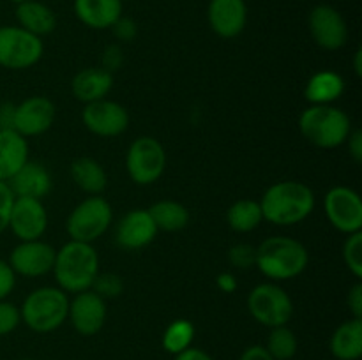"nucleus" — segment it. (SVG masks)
<instances>
[{
  "label": "nucleus",
  "mask_w": 362,
  "mask_h": 360,
  "mask_svg": "<svg viewBox=\"0 0 362 360\" xmlns=\"http://www.w3.org/2000/svg\"><path fill=\"white\" fill-rule=\"evenodd\" d=\"M7 228L20 242L41 239L48 228V212L42 200L14 196Z\"/></svg>",
  "instance_id": "13"
},
{
  "label": "nucleus",
  "mask_w": 362,
  "mask_h": 360,
  "mask_svg": "<svg viewBox=\"0 0 362 360\" xmlns=\"http://www.w3.org/2000/svg\"><path fill=\"white\" fill-rule=\"evenodd\" d=\"M324 210L327 221L338 232L350 235L362 229V200L356 189L336 186L325 193Z\"/></svg>",
  "instance_id": "10"
},
{
  "label": "nucleus",
  "mask_w": 362,
  "mask_h": 360,
  "mask_svg": "<svg viewBox=\"0 0 362 360\" xmlns=\"http://www.w3.org/2000/svg\"><path fill=\"white\" fill-rule=\"evenodd\" d=\"M57 109L52 99L45 95H32L16 104L14 131L23 138L41 136L55 122Z\"/></svg>",
  "instance_id": "16"
},
{
  "label": "nucleus",
  "mask_w": 362,
  "mask_h": 360,
  "mask_svg": "<svg viewBox=\"0 0 362 360\" xmlns=\"http://www.w3.org/2000/svg\"><path fill=\"white\" fill-rule=\"evenodd\" d=\"M71 179H73L74 186L80 187L83 193L90 194V196H98V194L105 193L106 186H108V175H106L105 168L99 161L94 157H78L71 162Z\"/></svg>",
  "instance_id": "26"
},
{
  "label": "nucleus",
  "mask_w": 362,
  "mask_h": 360,
  "mask_svg": "<svg viewBox=\"0 0 362 360\" xmlns=\"http://www.w3.org/2000/svg\"><path fill=\"white\" fill-rule=\"evenodd\" d=\"M45 53L42 39L18 25H0V67L25 71L34 67Z\"/></svg>",
  "instance_id": "8"
},
{
  "label": "nucleus",
  "mask_w": 362,
  "mask_h": 360,
  "mask_svg": "<svg viewBox=\"0 0 362 360\" xmlns=\"http://www.w3.org/2000/svg\"><path fill=\"white\" fill-rule=\"evenodd\" d=\"M216 286L225 293H233L237 289V279L232 272H221L216 275Z\"/></svg>",
  "instance_id": "43"
},
{
  "label": "nucleus",
  "mask_w": 362,
  "mask_h": 360,
  "mask_svg": "<svg viewBox=\"0 0 362 360\" xmlns=\"http://www.w3.org/2000/svg\"><path fill=\"white\" fill-rule=\"evenodd\" d=\"M260 208L264 221L274 226H293L306 221L315 210V193L299 180L276 182L262 194Z\"/></svg>",
  "instance_id": "1"
},
{
  "label": "nucleus",
  "mask_w": 362,
  "mask_h": 360,
  "mask_svg": "<svg viewBox=\"0 0 362 360\" xmlns=\"http://www.w3.org/2000/svg\"><path fill=\"white\" fill-rule=\"evenodd\" d=\"M14 112H16V104H13V102L0 104V129L14 131Z\"/></svg>",
  "instance_id": "41"
},
{
  "label": "nucleus",
  "mask_w": 362,
  "mask_h": 360,
  "mask_svg": "<svg viewBox=\"0 0 362 360\" xmlns=\"http://www.w3.org/2000/svg\"><path fill=\"white\" fill-rule=\"evenodd\" d=\"M343 261L356 279L362 277V232L350 233L343 242Z\"/></svg>",
  "instance_id": "31"
},
{
  "label": "nucleus",
  "mask_w": 362,
  "mask_h": 360,
  "mask_svg": "<svg viewBox=\"0 0 362 360\" xmlns=\"http://www.w3.org/2000/svg\"><path fill=\"white\" fill-rule=\"evenodd\" d=\"M9 2H14V4H20V2H25V0H9Z\"/></svg>",
  "instance_id": "46"
},
{
  "label": "nucleus",
  "mask_w": 362,
  "mask_h": 360,
  "mask_svg": "<svg viewBox=\"0 0 362 360\" xmlns=\"http://www.w3.org/2000/svg\"><path fill=\"white\" fill-rule=\"evenodd\" d=\"M55 253L48 242L39 240H27L20 242L9 254L7 263L14 270L16 275L23 277H41V275L49 274L55 263Z\"/></svg>",
  "instance_id": "15"
},
{
  "label": "nucleus",
  "mask_w": 362,
  "mask_h": 360,
  "mask_svg": "<svg viewBox=\"0 0 362 360\" xmlns=\"http://www.w3.org/2000/svg\"><path fill=\"white\" fill-rule=\"evenodd\" d=\"M21 360H35V359H21Z\"/></svg>",
  "instance_id": "47"
},
{
  "label": "nucleus",
  "mask_w": 362,
  "mask_h": 360,
  "mask_svg": "<svg viewBox=\"0 0 362 360\" xmlns=\"http://www.w3.org/2000/svg\"><path fill=\"white\" fill-rule=\"evenodd\" d=\"M308 263L306 246L292 236H269L257 247L255 267L272 282L299 277Z\"/></svg>",
  "instance_id": "2"
},
{
  "label": "nucleus",
  "mask_w": 362,
  "mask_h": 360,
  "mask_svg": "<svg viewBox=\"0 0 362 360\" xmlns=\"http://www.w3.org/2000/svg\"><path fill=\"white\" fill-rule=\"evenodd\" d=\"M20 323V307L14 306L13 302H7V300H0V337L16 330Z\"/></svg>",
  "instance_id": "33"
},
{
  "label": "nucleus",
  "mask_w": 362,
  "mask_h": 360,
  "mask_svg": "<svg viewBox=\"0 0 362 360\" xmlns=\"http://www.w3.org/2000/svg\"><path fill=\"white\" fill-rule=\"evenodd\" d=\"M226 222L237 233H250L264 222L260 203L257 200H239L230 205Z\"/></svg>",
  "instance_id": "28"
},
{
  "label": "nucleus",
  "mask_w": 362,
  "mask_h": 360,
  "mask_svg": "<svg viewBox=\"0 0 362 360\" xmlns=\"http://www.w3.org/2000/svg\"><path fill=\"white\" fill-rule=\"evenodd\" d=\"M106 318H108L106 300L92 289L76 293L73 300H69L67 320L80 335L90 337V335L99 334L105 327Z\"/></svg>",
  "instance_id": "14"
},
{
  "label": "nucleus",
  "mask_w": 362,
  "mask_h": 360,
  "mask_svg": "<svg viewBox=\"0 0 362 360\" xmlns=\"http://www.w3.org/2000/svg\"><path fill=\"white\" fill-rule=\"evenodd\" d=\"M74 16L92 30H108L122 16V0H73Z\"/></svg>",
  "instance_id": "20"
},
{
  "label": "nucleus",
  "mask_w": 362,
  "mask_h": 360,
  "mask_svg": "<svg viewBox=\"0 0 362 360\" xmlns=\"http://www.w3.org/2000/svg\"><path fill=\"white\" fill-rule=\"evenodd\" d=\"M14 194L9 189L6 182H0V235L7 229L9 226V214L11 207H13Z\"/></svg>",
  "instance_id": "36"
},
{
  "label": "nucleus",
  "mask_w": 362,
  "mask_h": 360,
  "mask_svg": "<svg viewBox=\"0 0 362 360\" xmlns=\"http://www.w3.org/2000/svg\"><path fill=\"white\" fill-rule=\"evenodd\" d=\"M126 169L138 186L158 182L166 169V150L161 141L152 136L136 138L127 148Z\"/></svg>",
  "instance_id": "9"
},
{
  "label": "nucleus",
  "mask_w": 362,
  "mask_h": 360,
  "mask_svg": "<svg viewBox=\"0 0 362 360\" xmlns=\"http://www.w3.org/2000/svg\"><path fill=\"white\" fill-rule=\"evenodd\" d=\"M16 16L18 27L37 37L49 35L57 28V14L49 6L39 0H25V2L16 4Z\"/></svg>",
  "instance_id": "22"
},
{
  "label": "nucleus",
  "mask_w": 362,
  "mask_h": 360,
  "mask_svg": "<svg viewBox=\"0 0 362 360\" xmlns=\"http://www.w3.org/2000/svg\"><path fill=\"white\" fill-rule=\"evenodd\" d=\"M345 92V80L334 71H318L304 87V99L310 104H332Z\"/></svg>",
  "instance_id": "25"
},
{
  "label": "nucleus",
  "mask_w": 362,
  "mask_h": 360,
  "mask_svg": "<svg viewBox=\"0 0 362 360\" xmlns=\"http://www.w3.org/2000/svg\"><path fill=\"white\" fill-rule=\"evenodd\" d=\"M299 131L306 141L324 150L345 145L352 133V120L334 104H310L299 116Z\"/></svg>",
  "instance_id": "4"
},
{
  "label": "nucleus",
  "mask_w": 362,
  "mask_h": 360,
  "mask_svg": "<svg viewBox=\"0 0 362 360\" xmlns=\"http://www.w3.org/2000/svg\"><path fill=\"white\" fill-rule=\"evenodd\" d=\"M239 360H274V359L269 355L267 349H265L264 346L253 344V346H247V348L244 349L243 355L239 356Z\"/></svg>",
  "instance_id": "42"
},
{
  "label": "nucleus",
  "mask_w": 362,
  "mask_h": 360,
  "mask_svg": "<svg viewBox=\"0 0 362 360\" xmlns=\"http://www.w3.org/2000/svg\"><path fill=\"white\" fill-rule=\"evenodd\" d=\"M194 339V325L189 320H173L168 327L163 332V348L170 353V355H179L184 349L191 348Z\"/></svg>",
  "instance_id": "30"
},
{
  "label": "nucleus",
  "mask_w": 362,
  "mask_h": 360,
  "mask_svg": "<svg viewBox=\"0 0 362 360\" xmlns=\"http://www.w3.org/2000/svg\"><path fill=\"white\" fill-rule=\"evenodd\" d=\"M346 306H349L352 318H362V284L357 281L346 293Z\"/></svg>",
  "instance_id": "39"
},
{
  "label": "nucleus",
  "mask_w": 362,
  "mask_h": 360,
  "mask_svg": "<svg viewBox=\"0 0 362 360\" xmlns=\"http://www.w3.org/2000/svg\"><path fill=\"white\" fill-rule=\"evenodd\" d=\"M27 161V138L13 129H0V182H9L11 176Z\"/></svg>",
  "instance_id": "23"
},
{
  "label": "nucleus",
  "mask_w": 362,
  "mask_h": 360,
  "mask_svg": "<svg viewBox=\"0 0 362 360\" xmlns=\"http://www.w3.org/2000/svg\"><path fill=\"white\" fill-rule=\"evenodd\" d=\"M53 275L66 293H81L92 288L99 274V254L92 244L69 240L55 253Z\"/></svg>",
  "instance_id": "3"
},
{
  "label": "nucleus",
  "mask_w": 362,
  "mask_h": 360,
  "mask_svg": "<svg viewBox=\"0 0 362 360\" xmlns=\"http://www.w3.org/2000/svg\"><path fill=\"white\" fill-rule=\"evenodd\" d=\"M124 62V55H122V49H120L119 44H110L106 46L105 52H103L101 56V67L108 73L113 74V71L119 69Z\"/></svg>",
  "instance_id": "38"
},
{
  "label": "nucleus",
  "mask_w": 362,
  "mask_h": 360,
  "mask_svg": "<svg viewBox=\"0 0 362 360\" xmlns=\"http://www.w3.org/2000/svg\"><path fill=\"white\" fill-rule=\"evenodd\" d=\"M329 349L336 360H359L362 356V318L343 321L332 332Z\"/></svg>",
  "instance_id": "24"
},
{
  "label": "nucleus",
  "mask_w": 362,
  "mask_h": 360,
  "mask_svg": "<svg viewBox=\"0 0 362 360\" xmlns=\"http://www.w3.org/2000/svg\"><path fill=\"white\" fill-rule=\"evenodd\" d=\"M308 28L315 44L327 52L341 49L349 41V25L336 7L318 4L310 11Z\"/></svg>",
  "instance_id": "11"
},
{
  "label": "nucleus",
  "mask_w": 362,
  "mask_h": 360,
  "mask_svg": "<svg viewBox=\"0 0 362 360\" xmlns=\"http://www.w3.org/2000/svg\"><path fill=\"white\" fill-rule=\"evenodd\" d=\"M112 30H113V35H115L119 41L129 42V41H133L134 37H136L138 25H136V21L133 20V18L124 16V14H122V16H120L119 20L113 23Z\"/></svg>",
  "instance_id": "35"
},
{
  "label": "nucleus",
  "mask_w": 362,
  "mask_h": 360,
  "mask_svg": "<svg viewBox=\"0 0 362 360\" xmlns=\"http://www.w3.org/2000/svg\"><path fill=\"white\" fill-rule=\"evenodd\" d=\"M113 88V74L103 67H85L74 74L71 92L74 99L83 104L105 99Z\"/></svg>",
  "instance_id": "21"
},
{
  "label": "nucleus",
  "mask_w": 362,
  "mask_h": 360,
  "mask_svg": "<svg viewBox=\"0 0 362 360\" xmlns=\"http://www.w3.org/2000/svg\"><path fill=\"white\" fill-rule=\"evenodd\" d=\"M122 2H126V0H122Z\"/></svg>",
  "instance_id": "48"
},
{
  "label": "nucleus",
  "mask_w": 362,
  "mask_h": 360,
  "mask_svg": "<svg viewBox=\"0 0 362 360\" xmlns=\"http://www.w3.org/2000/svg\"><path fill=\"white\" fill-rule=\"evenodd\" d=\"M16 286V274L6 260H0V300H6Z\"/></svg>",
  "instance_id": "37"
},
{
  "label": "nucleus",
  "mask_w": 362,
  "mask_h": 360,
  "mask_svg": "<svg viewBox=\"0 0 362 360\" xmlns=\"http://www.w3.org/2000/svg\"><path fill=\"white\" fill-rule=\"evenodd\" d=\"M83 126L99 138H117L129 127V113L120 102L105 97L88 102L81 109Z\"/></svg>",
  "instance_id": "12"
},
{
  "label": "nucleus",
  "mask_w": 362,
  "mask_h": 360,
  "mask_svg": "<svg viewBox=\"0 0 362 360\" xmlns=\"http://www.w3.org/2000/svg\"><path fill=\"white\" fill-rule=\"evenodd\" d=\"M255 258H257V247L250 244H235L228 251V261L235 268L255 267Z\"/></svg>",
  "instance_id": "34"
},
{
  "label": "nucleus",
  "mask_w": 362,
  "mask_h": 360,
  "mask_svg": "<svg viewBox=\"0 0 362 360\" xmlns=\"http://www.w3.org/2000/svg\"><path fill=\"white\" fill-rule=\"evenodd\" d=\"M90 289L105 300L117 299L119 295H122L124 281L119 274H113V272H99Z\"/></svg>",
  "instance_id": "32"
},
{
  "label": "nucleus",
  "mask_w": 362,
  "mask_h": 360,
  "mask_svg": "<svg viewBox=\"0 0 362 360\" xmlns=\"http://www.w3.org/2000/svg\"><path fill=\"white\" fill-rule=\"evenodd\" d=\"M247 311L264 327H283L293 316V300L278 282H262L247 295Z\"/></svg>",
  "instance_id": "7"
},
{
  "label": "nucleus",
  "mask_w": 362,
  "mask_h": 360,
  "mask_svg": "<svg viewBox=\"0 0 362 360\" xmlns=\"http://www.w3.org/2000/svg\"><path fill=\"white\" fill-rule=\"evenodd\" d=\"M69 311V296L59 286H41L25 296L20 307L21 321L37 334H49L64 325Z\"/></svg>",
  "instance_id": "5"
},
{
  "label": "nucleus",
  "mask_w": 362,
  "mask_h": 360,
  "mask_svg": "<svg viewBox=\"0 0 362 360\" xmlns=\"http://www.w3.org/2000/svg\"><path fill=\"white\" fill-rule=\"evenodd\" d=\"M349 145V154L350 157L356 162H362V133L359 129L352 131L349 136V140L345 141Z\"/></svg>",
  "instance_id": "40"
},
{
  "label": "nucleus",
  "mask_w": 362,
  "mask_h": 360,
  "mask_svg": "<svg viewBox=\"0 0 362 360\" xmlns=\"http://www.w3.org/2000/svg\"><path fill=\"white\" fill-rule=\"evenodd\" d=\"M207 20L212 32L221 39L237 37L247 25L246 0H211L207 6Z\"/></svg>",
  "instance_id": "18"
},
{
  "label": "nucleus",
  "mask_w": 362,
  "mask_h": 360,
  "mask_svg": "<svg viewBox=\"0 0 362 360\" xmlns=\"http://www.w3.org/2000/svg\"><path fill=\"white\" fill-rule=\"evenodd\" d=\"M158 226L148 208H134L119 221L115 229L117 246L126 251H138L154 242Z\"/></svg>",
  "instance_id": "17"
},
{
  "label": "nucleus",
  "mask_w": 362,
  "mask_h": 360,
  "mask_svg": "<svg viewBox=\"0 0 362 360\" xmlns=\"http://www.w3.org/2000/svg\"><path fill=\"white\" fill-rule=\"evenodd\" d=\"M7 186H9V189L13 191V194L16 198H35V200H42L52 191L53 180L45 164L28 159L11 176Z\"/></svg>",
  "instance_id": "19"
},
{
  "label": "nucleus",
  "mask_w": 362,
  "mask_h": 360,
  "mask_svg": "<svg viewBox=\"0 0 362 360\" xmlns=\"http://www.w3.org/2000/svg\"><path fill=\"white\" fill-rule=\"evenodd\" d=\"M264 348L274 360H292L299 349V341L292 328L283 325V327L271 328Z\"/></svg>",
  "instance_id": "29"
},
{
  "label": "nucleus",
  "mask_w": 362,
  "mask_h": 360,
  "mask_svg": "<svg viewBox=\"0 0 362 360\" xmlns=\"http://www.w3.org/2000/svg\"><path fill=\"white\" fill-rule=\"evenodd\" d=\"M158 232H180L189 224V210L175 200H159L148 208Z\"/></svg>",
  "instance_id": "27"
},
{
  "label": "nucleus",
  "mask_w": 362,
  "mask_h": 360,
  "mask_svg": "<svg viewBox=\"0 0 362 360\" xmlns=\"http://www.w3.org/2000/svg\"><path fill=\"white\" fill-rule=\"evenodd\" d=\"M173 360H214V359H212L207 352H204V349L193 348V346H191V348L184 349L182 353L175 355V359Z\"/></svg>",
  "instance_id": "44"
},
{
  "label": "nucleus",
  "mask_w": 362,
  "mask_h": 360,
  "mask_svg": "<svg viewBox=\"0 0 362 360\" xmlns=\"http://www.w3.org/2000/svg\"><path fill=\"white\" fill-rule=\"evenodd\" d=\"M113 221V210L108 200L98 194L88 196L71 210L66 222L69 240L92 244L108 232Z\"/></svg>",
  "instance_id": "6"
},
{
  "label": "nucleus",
  "mask_w": 362,
  "mask_h": 360,
  "mask_svg": "<svg viewBox=\"0 0 362 360\" xmlns=\"http://www.w3.org/2000/svg\"><path fill=\"white\" fill-rule=\"evenodd\" d=\"M354 71H356L357 76H362V49L359 48L356 52V56H354Z\"/></svg>",
  "instance_id": "45"
}]
</instances>
